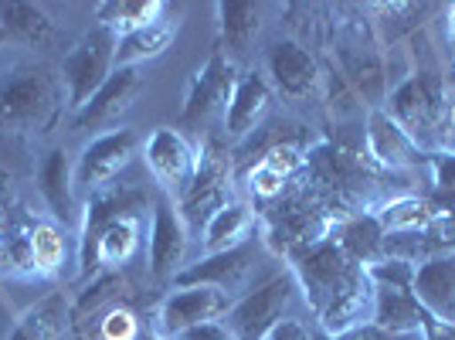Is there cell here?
I'll use <instances>...</instances> for the list:
<instances>
[{
    "instance_id": "cell-38",
    "label": "cell",
    "mask_w": 455,
    "mask_h": 340,
    "mask_svg": "<svg viewBox=\"0 0 455 340\" xmlns=\"http://www.w3.org/2000/svg\"><path fill=\"white\" fill-rule=\"evenodd\" d=\"M262 340H313V330H309L299 317H285V320L275 323Z\"/></svg>"
},
{
    "instance_id": "cell-1",
    "label": "cell",
    "mask_w": 455,
    "mask_h": 340,
    "mask_svg": "<svg viewBox=\"0 0 455 340\" xmlns=\"http://www.w3.org/2000/svg\"><path fill=\"white\" fill-rule=\"evenodd\" d=\"M65 85L52 65H18L0 78V133H48L65 106Z\"/></svg>"
},
{
    "instance_id": "cell-28",
    "label": "cell",
    "mask_w": 455,
    "mask_h": 340,
    "mask_svg": "<svg viewBox=\"0 0 455 340\" xmlns=\"http://www.w3.org/2000/svg\"><path fill=\"white\" fill-rule=\"evenodd\" d=\"M384 231H421V228L435 225L445 215V208L435 198H418V194H401L374 208Z\"/></svg>"
},
{
    "instance_id": "cell-18",
    "label": "cell",
    "mask_w": 455,
    "mask_h": 340,
    "mask_svg": "<svg viewBox=\"0 0 455 340\" xmlns=\"http://www.w3.org/2000/svg\"><path fill=\"white\" fill-rule=\"evenodd\" d=\"M266 76L289 102H306L320 85V65L299 41L279 38L266 48Z\"/></svg>"
},
{
    "instance_id": "cell-45",
    "label": "cell",
    "mask_w": 455,
    "mask_h": 340,
    "mask_svg": "<svg viewBox=\"0 0 455 340\" xmlns=\"http://www.w3.org/2000/svg\"><path fill=\"white\" fill-rule=\"evenodd\" d=\"M449 48H452L455 55V4L449 7Z\"/></svg>"
},
{
    "instance_id": "cell-10",
    "label": "cell",
    "mask_w": 455,
    "mask_h": 340,
    "mask_svg": "<svg viewBox=\"0 0 455 340\" xmlns=\"http://www.w3.org/2000/svg\"><path fill=\"white\" fill-rule=\"evenodd\" d=\"M231 164H228V153L218 143H208L201 150V164L197 174L190 181V188L177 198V211L184 218L188 231H204L211 218L218 211L231 205Z\"/></svg>"
},
{
    "instance_id": "cell-29",
    "label": "cell",
    "mask_w": 455,
    "mask_h": 340,
    "mask_svg": "<svg viewBox=\"0 0 455 340\" xmlns=\"http://www.w3.org/2000/svg\"><path fill=\"white\" fill-rule=\"evenodd\" d=\"M173 35H177V24L160 18L147 24V28L133 31V35L119 38V45H116V69H140L143 61L160 58L171 48Z\"/></svg>"
},
{
    "instance_id": "cell-5",
    "label": "cell",
    "mask_w": 455,
    "mask_h": 340,
    "mask_svg": "<svg viewBox=\"0 0 455 340\" xmlns=\"http://www.w3.org/2000/svg\"><path fill=\"white\" fill-rule=\"evenodd\" d=\"M374 286V317L387 334H421L425 310L415 300V265L398 259H380L367 269Z\"/></svg>"
},
{
    "instance_id": "cell-40",
    "label": "cell",
    "mask_w": 455,
    "mask_h": 340,
    "mask_svg": "<svg viewBox=\"0 0 455 340\" xmlns=\"http://www.w3.org/2000/svg\"><path fill=\"white\" fill-rule=\"evenodd\" d=\"M415 337V334H387L384 327H378L374 320L361 323V327H354V330H347L340 340H408Z\"/></svg>"
},
{
    "instance_id": "cell-7",
    "label": "cell",
    "mask_w": 455,
    "mask_h": 340,
    "mask_svg": "<svg viewBox=\"0 0 455 340\" xmlns=\"http://www.w3.org/2000/svg\"><path fill=\"white\" fill-rule=\"evenodd\" d=\"M357 269H363V265L354 263L333 239H323V242L303 248V252H296V255L289 259V272L296 276L299 293H303V300L313 317H320V310L330 303V296H333Z\"/></svg>"
},
{
    "instance_id": "cell-6",
    "label": "cell",
    "mask_w": 455,
    "mask_h": 340,
    "mask_svg": "<svg viewBox=\"0 0 455 340\" xmlns=\"http://www.w3.org/2000/svg\"><path fill=\"white\" fill-rule=\"evenodd\" d=\"M299 296L303 293H299L296 276L292 272H279V276H272V279H266L262 286H255L251 293H245V296H238V300L231 303V310H228L225 317L228 330L238 340H262L275 323L292 317L289 310H292V303L299 300Z\"/></svg>"
},
{
    "instance_id": "cell-36",
    "label": "cell",
    "mask_w": 455,
    "mask_h": 340,
    "mask_svg": "<svg viewBox=\"0 0 455 340\" xmlns=\"http://www.w3.org/2000/svg\"><path fill=\"white\" fill-rule=\"evenodd\" d=\"M99 337L102 340H140V317L126 303H119L113 310L102 313L99 320Z\"/></svg>"
},
{
    "instance_id": "cell-37",
    "label": "cell",
    "mask_w": 455,
    "mask_h": 340,
    "mask_svg": "<svg viewBox=\"0 0 455 340\" xmlns=\"http://www.w3.org/2000/svg\"><path fill=\"white\" fill-rule=\"evenodd\" d=\"M425 167L432 170V184L438 194L455 198V153L452 150H435L425 157Z\"/></svg>"
},
{
    "instance_id": "cell-30",
    "label": "cell",
    "mask_w": 455,
    "mask_h": 340,
    "mask_svg": "<svg viewBox=\"0 0 455 340\" xmlns=\"http://www.w3.org/2000/svg\"><path fill=\"white\" fill-rule=\"evenodd\" d=\"M167 11L164 0H106L95 7V24L109 28L116 38H126L140 28H147Z\"/></svg>"
},
{
    "instance_id": "cell-12",
    "label": "cell",
    "mask_w": 455,
    "mask_h": 340,
    "mask_svg": "<svg viewBox=\"0 0 455 340\" xmlns=\"http://www.w3.org/2000/svg\"><path fill=\"white\" fill-rule=\"evenodd\" d=\"M266 242L262 239H248L245 246L228 248V252H214V255H204L194 265L180 269L177 279H173V289H184V286H214L228 293L235 300V293H242L251 276V269L259 263Z\"/></svg>"
},
{
    "instance_id": "cell-24",
    "label": "cell",
    "mask_w": 455,
    "mask_h": 340,
    "mask_svg": "<svg viewBox=\"0 0 455 340\" xmlns=\"http://www.w3.org/2000/svg\"><path fill=\"white\" fill-rule=\"evenodd\" d=\"M384 228H380L378 215L374 211H361V215H350V218H343L340 225L333 228V242L354 259L357 265L363 269H371L374 263L384 259Z\"/></svg>"
},
{
    "instance_id": "cell-14",
    "label": "cell",
    "mask_w": 455,
    "mask_h": 340,
    "mask_svg": "<svg viewBox=\"0 0 455 340\" xmlns=\"http://www.w3.org/2000/svg\"><path fill=\"white\" fill-rule=\"evenodd\" d=\"M190 231L177 211V201L171 194H156L150 222V272L156 283H173L177 272L184 269Z\"/></svg>"
},
{
    "instance_id": "cell-8",
    "label": "cell",
    "mask_w": 455,
    "mask_h": 340,
    "mask_svg": "<svg viewBox=\"0 0 455 340\" xmlns=\"http://www.w3.org/2000/svg\"><path fill=\"white\" fill-rule=\"evenodd\" d=\"M143 208H147V194L140 188H113L109 184V188L89 194V201L82 205V225H78V279H92L99 272V263H95L99 235L113 222L136 218Z\"/></svg>"
},
{
    "instance_id": "cell-4",
    "label": "cell",
    "mask_w": 455,
    "mask_h": 340,
    "mask_svg": "<svg viewBox=\"0 0 455 340\" xmlns=\"http://www.w3.org/2000/svg\"><path fill=\"white\" fill-rule=\"evenodd\" d=\"M116 45H119V38L109 28L92 24V31H85L65 52L61 65H58V76H61V85H65L68 109L78 113L106 85V78L116 72Z\"/></svg>"
},
{
    "instance_id": "cell-2",
    "label": "cell",
    "mask_w": 455,
    "mask_h": 340,
    "mask_svg": "<svg viewBox=\"0 0 455 340\" xmlns=\"http://www.w3.org/2000/svg\"><path fill=\"white\" fill-rule=\"evenodd\" d=\"M343 218H350V215L337 208L316 188L285 190L279 201H272L266 208V218H262L266 239L262 242L268 248H275L279 255H285V259H292L296 252L330 239L333 228L340 225Z\"/></svg>"
},
{
    "instance_id": "cell-41",
    "label": "cell",
    "mask_w": 455,
    "mask_h": 340,
    "mask_svg": "<svg viewBox=\"0 0 455 340\" xmlns=\"http://www.w3.org/2000/svg\"><path fill=\"white\" fill-rule=\"evenodd\" d=\"M421 337L425 340H455V320H438L432 313H425L421 320Z\"/></svg>"
},
{
    "instance_id": "cell-39",
    "label": "cell",
    "mask_w": 455,
    "mask_h": 340,
    "mask_svg": "<svg viewBox=\"0 0 455 340\" xmlns=\"http://www.w3.org/2000/svg\"><path fill=\"white\" fill-rule=\"evenodd\" d=\"M173 340H238V337L228 330L225 320H211V323L194 327V330H184L180 337H173Z\"/></svg>"
},
{
    "instance_id": "cell-48",
    "label": "cell",
    "mask_w": 455,
    "mask_h": 340,
    "mask_svg": "<svg viewBox=\"0 0 455 340\" xmlns=\"http://www.w3.org/2000/svg\"><path fill=\"white\" fill-rule=\"evenodd\" d=\"M445 82H452V85H455V61H452V72H449V78H445Z\"/></svg>"
},
{
    "instance_id": "cell-15",
    "label": "cell",
    "mask_w": 455,
    "mask_h": 340,
    "mask_svg": "<svg viewBox=\"0 0 455 340\" xmlns=\"http://www.w3.org/2000/svg\"><path fill=\"white\" fill-rule=\"evenodd\" d=\"M231 296L214 289V286H184V289H173L171 296L160 306V317H156V330L164 337H180L184 330H194L201 323L211 320H225L228 310H231Z\"/></svg>"
},
{
    "instance_id": "cell-31",
    "label": "cell",
    "mask_w": 455,
    "mask_h": 340,
    "mask_svg": "<svg viewBox=\"0 0 455 340\" xmlns=\"http://www.w3.org/2000/svg\"><path fill=\"white\" fill-rule=\"evenodd\" d=\"M28 239H31V255H35L38 279L58 276L68 263V231L55 222H48V218H31L28 222Z\"/></svg>"
},
{
    "instance_id": "cell-47",
    "label": "cell",
    "mask_w": 455,
    "mask_h": 340,
    "mask_svg": "<svg viewBox=\"0 0 455 340\" xmlns=\"http://www.w3.org/2000/svg\"><path fill=\"white\" fill-rule=\"evenodd\" d=\"M7 45H11V38H7V31H4V28H0V52H4V48H7Z\"/></svg>"
},
{
    "instance_id": "cell-32",
    "label": "cell",
    "mask_w": 455,
    "mask_h": 340,
    "mask_svg": "<svg viewBox=\"0 0 455 340\" xmlns=\"http://www.w3.org/2000/svg\"><path fill=\"white\" fill-rule=\"evenodd\" d=\"M126 296H133V286L126 283V276H119V272L109 269V272L95 276L92 283L82 289L78 303L72 306V323L92 320V317H99V313H106V310L119 306Z\"/></svg>"
},
{
    "instance_id": "cell-20",
    "label": "cell",
    "mask_w": 455,
    "mask_h": 340,
    "mask_svg": "<svg viewBox=\"0 0 455 340\" xmlns=\"http://www.w3.org/2000/svg\"><path fill=\"white\" fill-rule=\"evenodd\" d=\"M371 317H374V286H371L367 269H357L320 310L316 327H320L323 334H330V337H343L347 330L361 327Z\"/></svg>"
},
{
    "instance_id": "cell-9",
    "label": "cell",
    "mask_w": 455,
    "mask_h": 340,
    "mask_svg": "<svg viewBox=\"0 0 455 340\" xmlns=\"http://www.w3.org/2000/svg\"><path fill=\"white\" fill-rule=\"evenodd\" d=\"M238 82V65L235 58L225 55L221 48H214L204 69H197V76L190 78L188 99L177 119V130H208L214 116H225L231 93Z\"/></svg>"
},
{
    "instance_id": "cell-33",
    "label": "cell",
    "mask_w": 455,
    "mask_h": 340,
    "mask_svg": "<svg viewBox=\"0 0 455 340\" xmlns=\"http://www.w3.org/2000/svg\"><path fill=\"white\" fill-rule=\"evenodd\" d=\"M136 248H140V218H123L99 235L95 263L99 269H119L133 259Z\"/></svg>"
},
{
    "instance_id": "cell-23",
    "label": "cell",
    "mask_w": 455,
    "mask_h": 340,
    "mask_svg": "<svg viewBox=\"0 0 455 340\" xmlns=\"http://www.w3.org/2000/svg\"><path fill=\"white\" fill-rule=\"evenodd\" d=\"M68 327H72V306L65 303V293H48L14 320L7 340H61Z\"/></svg>"
},
{
    "instance_id": "cell-43",
    "label": "cell",
    "mask_w": 455,
    "mask_h": 340,
    "mask_svg": "<svg viewBox=\"0 0 455 340\" xmlns=\"http://www.w3.org/2000/svg\"><path fill=\"white\" fill-rule=\"evenodd\" d=\"M14 231H18V228H14V218H11V205H7V201H0V246H4Z\"/></svg>"
},
{
    "instance_id": "cell-25",
    "label": "cell",
    "mask_w": 455,
    "mask_h": 340,
    "mask_svg": "<svg viewBox=\"0 0 455 340\" xmlns=\"http://www.w3.org/2000/svg\"><path fill=\"white\" fill-rule=\"evenodd\" d=\"M218 31H221V52L231 55H245L251 41L259 38L262 28V7L248 4V0H221L218 7Z\"/></svg>"
},
{
    "instance_id": "cell-27",
    "label": "cell",
    "mask_w": 455,
    "mask_h": 340,
    "mask_svg": "<svg viewBox=\"0 0 455 340\" xmlns=\"http://www.w3.org/2000/svg\"><path fill=\"white\" fill-rule=\"evenodd\" d=\"M0 28L7 31L11 41L20 45H48L55 41V20L41 4H24V0H4L0 4Z\"/></svg>"
},
{
    "instance_id": "cell-34",
    "label": "cell",
    "mask_w": 455,
    "mask_h": 340,
    "mask_svg": "<svg viewBox=\"0 0 455 340\" xmlns=\"http://www.w3.org/2000/svg\"><path fill=\"white\" fill-rule=\"evenodd\" d=\"M28 222H31V218H28ZM28 222L0 246V276H11V279H38L35 255H31V239H28Z\"/></svg>"
},
{
    "instance_id": "cell-46",
    "label": "cell",
    "mask_w": 455,
    "mask_h": 340,
    "mask_svg": "<svg viewBox=\"0 0 455 340\" xmlns=\"http://www.w3.org/2000/svg\"><path fill=\"white\" fill-rule=\"evenodd\" d=\"M313 340H340V337H330V334H323L320 327H316V330H313Z\"/></svg>"
},
{
    "instance_id": "cell-11",
    "label": "cell",
    "mask_w": 455,
    "mask_h": 340,
    "mask_svg": "<svg viewBox=\"0 0 455 340\" xmlns=\"http://www.w3.org/2000/svg\"><path fill=\"white\" fill-rule=\"evenodd\" d=\"M143 157H147V167H150L153 181L160 184L164 194H171L173 201L190 188L197 164H201V153L190 143L188 136L173 126H160L147 136L143 143Z\"/></svg>"
},
{
    "instance_id": "cell-21",
    "label": "cell",
    "mask_w": 455,
    "mask_h": 340,
    "mask_svg": "<svg viewBox=\"0 0 455 340\" xmlns=\"http://www.w3.org/2000/svg\"><path fill=\"white\" fill-rule=\"evenodd\" d=\"M367 153L380 170H404L425 164L428 153H421L411 143V136L401 130L387 116V109H371L367 113Z\"/></svg>"
},
{
    "instance_id": "cell-26",
    "label": "cell",
    "mask_w": 455,
    "mask_h": 340,
    "mask_svg": "<svg viewBox=\"0 0 455 340\" xmlns=\"http://www.w3.org/2000/svg\"><path fill=\"white\" fill-rule=\"evenodd\" d=\"M255 225H259V218H255V211L248 208L245 201H231L225 208L218 211L214 218H211L208 225H204V252L214 255V252H228V248H238L245 246L248 239H255Z\"/></svg>"
},
{
    "instance_id": "cell-17",
    "label": "cell",
    "mask_w": 455,
    "mask_h": 340,
    "mask_svg": "<svg viewBox=\"0 0 455 340\" xmlns=\"http://www.w3.org/2000/svg\"><path fill=\"white\" fill-rule=\"evenodd\" d=\"M38 194L44 201V208L52 211V222L61 225L65 231H72L82 225V208H78V188H76V167L68 164V153L65 147H52V150L41 157L38 164Z\"/></svg>"
},
{
    "instance_id": "cell-3",
    "label": "cell",
    "mask_w": 455,
    "mask_h": 340,
    "mask_svg": "<svg viewBox=\"0 0 455 340\" xmlns=\"http://www.w3.org/2000/svg\"><path fill=\"white\" fill-rule=\"evenodd\" d=\"M449 109V82L442 72H415L387 99V116L411 136L421 153L442 150V126Z\"/></svg>"
},
{
    "instance_id": "cell-42",
    "label": "cell",
    "mask_w": 455,
    "mask_h": 340,
    "mask_svg": "<svg viewBox=\"0 0 455 340\" xmlns=\"http://www.w3.org/2000/svg\"><path fill=\"white\" fill-rule=\"evenodd\" d=\"M442 150L455 153V95H449V109H445V126H442Z\"/></svg>"
},
{
    "instance_id": "cell-35",
    "label": "cell",
    "mask_w": 455,
    "mask_h": 340,
    "mask_svg": "<svg viewBox=\"0 0 455 340\" xmlns=\"http://www.w3.org/2000/svg\"><path fill=\"white\" fill-rule=\"evenodd\" d=\"M245 184H248V190H251V198H259V201H266V205L279 201L285 190H289V181H285L283 174H275L272 167H266V164H248Z\"/></svg>"
},
{
    "instance_id": "cell-22",
    "label": "cell",
    "mask_w": 455,
    "mask_h": 340,
    "mask_svg": "<svg viewBox=\"0 0 455 340\" xmlns=\"http://www.w3.org/2000/svg\"><path fill=\"white\" fill-rule=\"evenodd\" d=\"M415 300L438 320H455V252L415 265Z\"/></svg>"
},
{
    "instance_id": "cell-13",
    "label": "cell",
    "mask_w": 455,
    "mask_h": 340,
    "mask_svg": "<svg viewBox=\"0 0 455 340\" xmlns=\"http://www.w3.org/2000/svg\"><path fill=\"white\" fill-rule=\"evenodd\" d=\"M136 150H140V136L133 130H109L92 136L76 160V188L85 194L109 188L116 174L133 164Z\"/></svg>"
},
{
    "instance_id": "cell-16",
    "label": "cell",
    "mask_w": 455,
    "mask_h": 340,
    "mask_svg": "<svg viewBox=\"0 0 455 340\" xmlns=\"http://www.w3.org/2000/svg\"><path fill=\"white\" fill-rule=\"evenodd\" d=\"M140 93H143V72L140 69H116L113 76L106 78V85L78 109L72 126L78 133H92V130L109 133L123 116L133 109Z\"/></svg>"
},
{
    "instance_id": "cell-44",
    "label": "cell",
    "mask_w": 455,
    "mask_h": 340,
    "mask_svg": "<svg viewBox=\"0 0 455 340\" xmlns=\"http://www.w3.org/2000/svg\"><path fill=\"white\" fill-rule=\"evenodd\" d=\"M11 184H14V174L7 170V164L0 160V201H7V190H11Z\"/></svg>"
},
{
    "instance_id": "cell-19",
    "label": "cell",
    "mask_w": 455,
    "mask_h": 340,
    "mask_svg": "<svg viewBox=\"0 0 455 340\" xmlns=\"http://www.w3.org/2000/svg\"><path fill=\"white\" fill-rule=\"evenodd\" d=\"M272 109V85L262 72L245 69L238 72L235 93L225 109V136L231 143H245L248 136H255V130L262 126V119Z\"/></svg>"
},
{
    "instance_id": "cell-49",
    "label": "cell",
    "mask_w": 455,
    "mask_h": 340,
    "mask_svg": "<svg viewBox=\"0 0 455 340\" xmlns=\"http://www.w3.org/2000/svg\"><path fill=\"white\" fill-rule=\"evenodd\" d=\"M408 340H415V337H408Z\"/></svg>"
}]
</instances>
